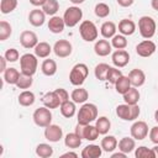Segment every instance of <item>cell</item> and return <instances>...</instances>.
Segmentation results:
<instances>
[{"label":"cell","mask_w":158,"mask_h":158,"mask_svg":"<svg viewBox=\"0 0 158 158\" xmlns=\"http://www.w3.org/2000/svg\"><path fill=\"white\" fill-rule=\"evenodd\" d=\"M78 123L89 125L98 118V107L95 104L84 102L78 111Z\"/></svg>","instance_id":"1"},{"label":"cell","mask_w":158,"mask_h":158,"mask_svg":"<svg viewBox=\"0 0 158 158\" xmlns=\"http://www.w3.org/2000/svg\"><path fill=\"white\" fill-rule=\"evenodd\" d=\"M141 114L139 106L136 105H128V104H121L117 105L116 107V115L118 116V118L123 120V121H135L138 118Z\"/></svg>","instance_id":"2"},{"label":"cell","mask_w":158,"mask_h":158,"mask_svg":"<svg viewBox=\"0 0 158 158\" xmlns=\"http://www.w3.org/2000/svg\"><path fill=\"white\" fill-rule=\"evenodd\" d=\"M156 30H157V25L153 17L141 16L138 19V31L143 38L151 40L156 35Z\"/></svg>","instance_id":"3"},{"label":"cell","mask_w":158,"mask_h":158,"mask_svg":"<svg viewBox=\"0 0 158 158\" xmlns=\"http://www.w3.org/2000/svg\"><path fill=\"white\" fill-rule=\"evenodd\" d=\"M88 74H89L88 65L84 63H78L72 68V70L69 73V81L74 86H80L88 78Z\"/></svg>","instance_id":"4"},{"label":"cell","mask_w":158,"mask_h":158,"mask_svg":"<svg viewBox=\"0 0 158 158\" xmlns=\"http://www.w3.org/2000/svg\"><path fill=\"white\" fill-rule=\"evenodd\" d=\"M38 67V60L37 56L32 53H25L20 57V69L21 73L27 74V75H33L37 72Z\"/></svg>","instance_id":"5"},{"label":"cell","mask_w":158,"mask_h":158,"mask_svg":"<svg viewBox=\"0 0 158 158\" xmlns=\"http://www.w3.org/2000/svg\"><path fill=\"white\" fill-rule=\"evenodd\" d=\"M79 33H80V37L85 42H94L95 40H98V36H99L98 27L90 20H84V21L80 22Z\"/></svg>","instance_id":"6"},{"label":"cell","mask_w":158,"mask_h":158,"mask_svg":"<svg viewBox=\"0 0 158 158\" xmlns=\"http://www.w3.org/2000/svg\"><path fill=\"white\" fill-rule=\"evenodd\" d=\"M81 19H83V10L77 5L69 6L63 14V20H64L67 27L77 26L81 21Z\"/></svg>","instance_id":"7"},{"label":"cell","mask_w":158,"mask_h":158,"mask_svg":"<svg viewBox=\"0 0 158 158\" xmlns=\"http://www.w3.org/2000/svg\"><path fill=\"white\" fill-rule=\"evenodd\" d=\"M33 122L38 126V127H47L48 125H51L52 122V112L51 109H48L47 106H41L38 109L35 110L33 115H32Z\"/></svg>","instance_id":"8"},{"label":"cell","mask_w":158,"mask_h":158,"mask_svg":"<svg viewBox=\"0 0 158 158\" xmlns=\"http://www.w3.org/2000/svg\"><path fill=\"white\" fill-rule=\"evenodd\" d=\"M53 52L59 58H67L73 52V46L68 40H58L53 46Z\"/></svg>","instance_id":"9"},{"label":"cell","mask_w":158,"mask_h":158,"mask_svg":"<svg viewBox=\"0 0 158 158\" xmlns=\"http://www.w3.org/2000/svg\"><path fill=\"white\" fill-rule=\"evenodd\" d=\"M131 137L137 141H142L148 136V125L144 121H135L131 126Z\"/></svg>","instance_id":"10"},{"label":"cell","mask_w":158,"mask_h":158,"mask_svg":"<svg viewBox=\"0 0 158 158\" xmlns=\"http://www.w3.org/2000/svg\"><path fill=\"white\" fill-rule=\"evenodd\" d=\"M157 49V46L153 41L151 40H144L142 42H139L137 46H136V53L139 56V57H143V58H148L151 57Z\"/></svg>","instance_id":"11"},{"label":"cell","mask_w":158,"mask_h":158,"mask_svg":"<svg viewBox=\"0 0 158 158\" xmlns=\"http://www.w3.org/2000/svg\"><path fill=\"white\" fill-rule=\"evenodd\" d=\"M20 43L23 48L30 49V48H35L38 43V37L33 31H22L20 35Z\"/></svg>","instance_id":"12"},{"label":"cell","mask_w":158,"mask_h":158,"mask_svg":"<svg viewBox=\"0 0 158 158\" xmlns=\"http://www.w3.org/2000/svg\"><path fill=\"white\" fill-rule=\"evenodd\" d=\"M44 137L49 142H53V143L59 142L63 138V130L60 126L51 123L47 127H44Z\"/></svg>","instance_id":"13"},{"label":"cell","mask_w":158,"mask_h":158,"mask_svg":"<svg viewBox=\"0 0 158 158\" xmlns=\"http://www.w3.org/2000/svg\"><path fill=\"white\" fill-rule=\"evenodd\" d=\"M111 60L115 67L123 68L130 63V53L125 49H116L111 56Z\"/></svg>","instance_id":"14"},{"label":"cell","mask_w":158,"mask_h":158,"mask_svg":"<svg viewBox=\"0 0 158 158\" xmlns=\"http://www.w3.org/2000/svg\"><path fill=\"white\" fill-rule=\"evenodd\" d=\"M111 51H112V46L106 38L98 40L94 44V52L99 57H106L111 53Z\"/></svg>","instance_id":"15"},{"label":"cell","mask_w":158,"mask_h":158,"mask_svg":"<svg viewBox=\"0 0 158 158\" xmlns=\"http://www.w3.org/2000/svg\"><path fill=\"white\" fill-rule=\"evenodd\" d=\"M128 79H130L132 86L139 88L146 83V74H144V72L142 69L136 68V69H132L128 73Z\"/></svg>","instance_id":"16"},{"label":"cell","mask_w":158,"mask_h":158,"mask_svg":"<svg viewBox=\"0 0 158 158\" xmlns=\"http://www.w3.org/2000/svg\"><path fill=\"white\" fill-rule=\"evenodd\" d=\"M44 21H46V14H44V11L42 9L41 10L40 9H33V10L30 11V14H28V22L32 26L40 27V26H42L44 23Z\"/></svg>","instance_id":"17"},{"label":"cell","mask_w":158,"mask_h":158,"mask_svg":"<svg viewBox=\"0 0 158 158\" xmlns=\"http://www.w3.org/2000/svg\"><path fill=\"white\" fill-rule=\"evenodd\" d=\"M64 27H65V22L63 20V17H60V16L54 15L48 20V30L52 33H62Z\"/></svg>","instance_id":"18"},{"label":"cell","mask_w":158,"mask_h":158,"mask_svg":"<svg viewBox=\"0 0 158 158\" xmlns=\"http://www.w3.org/2000/svg\"><path fill=\"white\" fill-rule=\"evenodd\" d=\"M136 31V23L131 19H122L118 22V32L123 36H131Z\"/></svg>","instance_id":"19"},{"label":"cell","mask_w":158,"mask_h":158,"mask_svg":"<svg viewBox=\"0 0 158 158\" xmlns=\"http://www.w3.org/2000/svg\"><path fill=\"white\" fill-rule=\"evenodd\" d=\"M42 102H43V105L47 106L48 109H57V107H59L60 104H62L54 90L46 93V94L43 95V98H42Z\"/></svg>","instance_id":"20"},{"label":"cell","mask_w":158,"mask_h":158,"mask_svg":"<svg viewBox=\"0 0 158 158\" xmlns=\"http://www.w3.org/2000/svg\"><path fill=\"white\" fill-rule=\"evenodd\" d=\"M102 154V148L99 144H88L85 148H83L80 156L83 158H99Z\"/></svg>","instance_id":"21"},{"label":"cell","mask_w":158,"mask_h":158,"mask_svg":"<svg viewBox=\"0 0 158 158\" xmlns=\"http://www.w3.org/2000/svg\"><path fill=\"white\" fill-rule=\"evenodd\" d=\"M117 146H118V151L128 154V153L135 151V148H136V139L133 137H122L118 141Z\"/></svg>","instance_id":"22"},{"label":"cell","mask_w":158,"mask_h":158,"mask_svg":"<svg viewBox=\"0 0 158 158\" xmlns=\"http://www.w3.org/2000/svg\"><path fill=\"white\" fill-rule=\"evenodd\" d=\"M116 31H117V26L115 25V22L112 21H105L101 27H100V33L104 38L109 40V38H112L115 35H116Z\"/></svg>","instance_id":"23"},{"label":"cell","mask_w":158,"mask_h":158,"mask_svg":"<svg viewBox=\"0 0 158 158\" xmlns=\"http://www.w3.org/2000/svg\"><path fill=\"white\" fill-rule=\"evenodd\" d=\"M70 99L75 102V104H84L86 102V100L89 99V93L86 89L78 86L77 89H74L70 94Z\"/></svg>","instance_id":"24"},{"label":"cell","mask_w":158,"mask_h":158,"mask_svg":"<svg viewBox=\"0 0 158 158\" xmlns=\"http://www.w3.org/2000/svg\"><path fill=\"white\" fill-rule=\"evenodd\" d=\"M59 110H60V114L65 117V118H70V117H73L74 115H75V112H77V106H75V102L72 100H67V101H64V102H62L60 104V106H59Z\"/></svg>","instance_id":"25"},{"label":"cell","mask_w":158,"mask_h":158,"mask_svg":"<svg viewBox=\"0 0 158 158\" xmlns=\"http://www.w3.org/2000/svg\"><path fill=\"white\" fill-rule=\"evenodd\" d=\"M117 144H118V142H117L116 137H115V136H111V135L105 136V137L101 139V142H100V146H101L102 151H104V152H107V153L114 152V151L116 149Z\"/></svg>","instance_id":"26"},{"label":"cell","mask_w":158,"mask_h":158,"mask_svg":"<svg viewBox=\"0 0 158 158\" xmlns=\"http://www.w3.org/2000/svg\"><path fill=\"white\" fill-rule=\"evenodd\" d=\"M122 96H123V100H125L126 104H128V105H136V104H138V101H139L141 94H139V91H138L137 88L131 86Z\"/></svg>","instance_id":"27"},{"label":"cell","mask_w":158,"mask_h":158,"mask_svg":"<svg viewBox=\"0 0 158 158\" xmlns=\"http://www.w3.org/2000/svg\"><path fill=\"white\" fill-rule=\"evenodd\" d=\"M57 63H56V60H53V59H51V58H47V59H44L43 62H42V64H41V70H42V73L44 74V75H47V77H52V75H54L56 73H57Z\"/></svg>","instance_id":"28"},{"label":"cell","mask_w":158,"mask_h":158,"mask_svg":"<svg viewBox=\"0 0 158 158\" xmlns=\"http://www.w3.org/2000/svg\"><path fill=\"white\" fill-rule=\"evenodd\" d=\"M33 49H35V54L37 56V58H48V56L53 51L51 44L47 42H38Z\"/></svg>","instance_id":"29"},{"label":"cell","mask_w":158,"mask_h":158,"mask_svg":"<svg viewBox=\"0 0 158 158\" xmlns=\"http://www.w3.org/2000/svg\"><path fill=\"white\" fill-rule=\"evenodd\" d=\"M35 100H36V96H35V94H33L32 91H30V90H23L22 93H20V95H19V98H17L19 104H20L21 106H25V107L33 105V104H35Z\"/></svg>","instance_id":"30"},{"label":"cell","mask_w":158,"mask_h":158,"mask_svg":"<svg viewBox=\"0 0 158 158\" xmlns=\"http://www.w3.org/2000/svg\"><path fill=\"white\" fill-rule=\"evenodd\" d=\"M81 138L75 133V132H72V133H68L65 135L64 137V144L65 147L70 148V149H77L81 146Z\"/></svg>","instance_id":"31"},{"label":"cell","mask_w":158,"mask_h":158,"mask_svg":"<svg viewBox=\"0 0 158 158\" xmlns=\"http://www.w3.org/2000/svg\"><path fill=\"white\" fill-rule=\"evenodd\" d=\"M20 72L16 68H7L4 73H2V78L5 80V83L10 84V85H16L19 78H20Z\"/></svg>","instance_id":"32"},{"label":"cell","mask_w":158,"mask_h":158,"mask_svg":"<svg viewBox=\"0 0 158 158\" xmlns=\"http://www.w3.org/2000/svg\"><path fill=\"white\" fill-rule=\"evenodd\" d=\"M95 126L100 135H106L111 128V122L106 116H100L95 120Z\"/></svg>","instance_id":"33"},{"label":"cell","mask_w":158,"mask_h":158,"mask_svg":"<svg viewBox=\"0 0 158 158\" xmlns=\"http://www.w3.org/2000/svg\"><path fill=\"white\" fill-rule=\"evenodd\" d=\"M99 131L96 128V126L94 125H84V128H83V139H86V141H95L98 137H99Z\"/></svg>","instance_id":"34"},{"label":"cell","mask_w":158,"mask_h":158,"mask_svg":"<svg viewBox=\"0 0 158 158\" xmlns=\"http://www.w3.org/2000/svg\"><path fill=\"white\" fill-rule=\"evenodd\" d=\"M131 86H132V85H131V81H130L128 77H126V75H122V77L115 83V89H116V91H117L118 94H121V95H123Z\"/></svg>","instance_id":"35"},{"label":"cell","mask_w":158,"mask_h":158,"mask_svg":"<svg viewBox=\"0 0 158 158\" xmlns=\"http://www.w3.org/2000/svg\"><path fill=\"white\" fill-rule=\"evenodd\" d=\"M36 154L41 158H49L53 156V148L48 143H40L36 147Z\"/></svg>","instance_id":"36"},{"label":"cell","mask_w":158,"mask_h":158,"mask_svg":"<svg viewBox=\"0 0 158 158\" xmlns=\"http://www.w3.org/2000/svg\"><path fill=\"white\" fill-rule=\"evenodd\" d=\"M42 10L44 11L46 15L54 16L57 14V11L59 10V2H58V0H47L44 2V5L42 6Z\"/></svg>","instance_id":"37"},{"label":"cell","mask_w":158,"mask_h":158,"mask_svg":"<svg viewBox=\"0 0 158 158\" xmlns=\"http://www.w3.org/2000/svg\"><path fill=\"white\" fill-rule=\"evenodd\" d=\"M109 69H110V65H109V64H106V63H99V64L95 67V69H94L95 78H96L98 80H101V81L106 80V75H107Z\"/></svg>","instance_id":"38"},{"label":"cell","mask_w":158,"mask_h":158,"mask_svg":"<svg viewBox=\"0 0 158 158\" xmlns=\"http://www.w3.org/2000/svg\"><path fill=\"white\" fill-rule=\"evenodd\" d=\"M94 12H95V15L98 17L105 19V17H107L110 15L111 10H110V6L107 4H105V2H98L95 5V7H94Z\"/></svg>","instance_id":"39"},{"label":"cell","mask_w":158,"mask_h":158,"mask_svg":"<svg viewBox=\"0 0 158 158\" xmlns=\"http://www.w3.org/2000/svg\"><path fill=\"white\" fill-rule=\"evenodd\" d=\"M32 84H33L32 75H27V74L21 73L19 80H17V83H16V86H17L19 89H23V90H26V89L31 88Z\"/></svg>","instance_id":"40"},{"label":"cell","mask_w":158,"mask_h":158,"mask_svg":"<svg viewBox=\"0 0 158 158\" xmlns=\"http://www.w3.org/2000/svg\"><path fill=\"white\" fill-rule=\"evenodd\" d=\"M127 38L126 36L123 35H115L111 40V46L115 48V49H125L127 47Z\"/></svg>","instance_id":"41"},{"label":"cell","mask_w":158,"mask_h":158,"mask_svg":"<svg viewBox=\"0 0 158 158\" xmlns=\"http://www.w3.org/2000/svg\"><path fill=\"white\" fill-rule=\"evenodd\" d=\"M135 157L136 158H156V154L153 149H149L146 146H139L138 148H135Z\"/></svg>","instance_id":"42"},{"label":"cell","mask_w":158,"mask_h":158,"mask_svg":"<svg viewBox=\"0 0 158 158\" xmlns=\"http://www.w3.org/2000/svg\"><path fill=\"white\" fill-rule=\"evenodd\" d=\"M16 7H17V0H1L0 2V11L4 15L12 12Z\"/></svg>","instance_id":"43"},{"label":"cell","mask_w":158,"mask_h":158,"mask_svg":"<svg viewBox=\"0 0 158 158\" xmlns=\"http://www.w3.org/2000/svg\"><path fill=\"white\" fill-rule=\"evenodd\" d=\"M11 33H12L11 25L5 20L0 21V41H6L11 36Z\"/></svg>","instance_id":"44"},{"label":"cell","mask_w":158,"mask_h":158,"mask_svg":"<svg viewBox=\"0 0 158 158\" xmlns=\"http://www.w3.org/2000/svg\"><path fill=\"white\" fill-rule=\"evenodd\" d=\"M122 75H123L122 72H121L117 67H110V69H109V72H107V75H106V80H107L109 83H111V84L115 85V83H116Z\"/></svg>","instance_id":"45"},{"label":"cell","mask_w":158,"mask_h":158,"mask_svg":"<svg viewBox=\"0 0 158 158\" xmlns=\"http://www.w3.org/2000/svg\"><path fill=\"white\" fill-rule=\"evenodd\" d=\"M4 57L6 58L7 62L14 63V62H16V60L20 58V53H19V51H17L16 48H9V49H6Z\"/></svg>","instance_id":"46"},{"label":"cell","mask_w":158,"mask_h":158,"mask_svg":"<svg viewBox=\"0 0 158 158\" xmlns=\"http://www.w3.org/2000/svg\"><path fill=\"white\" fill-rule=\"evenodd\" d=\"M54 91H56L57 96L59 98L60 102H64V101L69 100V94H68V91H67L65 89H63V88H57Z\"/></svg>","instance_id":"47"},{"label":"cell","mask_w":158,"mask_h":158,"mask_svg":"<svg viewBox=\"0 0 158 158\" xmlns=\"http://www.w3.org/2000/svg\"><path fill=\"white\" fill-rule=\"evenodd\" d=\"M148 136H149L151 142H153L154 144H158V126L152 127L148 132Z\"/></svg>","instance_id":"48"},{"label":"cell","mask_w":158,"mask_h":158,"mask_svg":"<svg viewBox=\"0 0 158 158\" xmlns=\"http://www.w3.org/2000/svg\"><path fill=\"white\" fill-rule=\"evenodd\" d=\"M117 1V4L120 5V6H122V7H130L133 2H135V0H116Z\"/></svg>","instance_id":"49"},{"label":"cell","mask_w":158,"mask_h":158,"mask_svg":"<svg viewBox=\"0 0 158 158\" xmlns=\"http://www.w3.org/2000/svg\"><path fill=\"white\" fill-rule=\"evenodd\" d=\"M6 62H7V60H6V58H5L4 56L0 57V72H1V73H4V72L7 69V68H6Z\"/></svg>","instance_id":"50"},{"label":"cell","mask_w":158,"mask_h":158,"mask_svg":"<svg viewBox=\"0 0 158 158\" xmlns=\"http://www.w3.org/2000/svg\"><path fill=\"white\" fill-rule=\"evenodd\" d=\"M46 1H47V0H30V4L33 5V6H36V7H38V6L42 7Z\"/></svg>","instance_id":"51"},{"label":"cell","mask_w":158,"mask_h":158,"mask_svg":"<svg viewBox=\"0 0 158 158\" xmlns=\"http://www.w3.org/2000/svg\"><path fill=\"white\" fill-rule=\"evenodd\" d=\"M126 153H123V152H116V153H112L111 154V158H126Z\"/></svg>","instance_id":"52"},{"label":"cell","mask_w":158,"mask_h":158,"mask_svg":"<svg viewBox=\"0 0 158 158\" xmlns=\"http://www.w3.org/2000/svg\"><path fill=\"white\" fill-rule=\"evenodd\" d=\"M62 157H74V158H77V157H78V154H77L75 152H70V151H69V152L63 153V154H62Z\"/></svg>","instance_id":"53"},{"label":"cell","mask_w":158,"mask_h":158,"mask_svg":"<svg viewBox=\"0 0 158 158\" xmlns=\"http://www.w3.org/2000/svg\"><path fill=\"white\" fill-rule=\"evenodd\" d=\"M151 6L153 10L158 11V0H151Z\"/></svg>","instance_id":"54"},{"label":"cell","mask_w":158,"mask_h":158,"mask_svg":"<svg viewBox=\"0 0 158 158\" xmlns=\"http://www.w3.org/2000/svg\"><path fill=\"white\" fill-rule=\"evenodd\" d=\"M73 5H80V4H83L85 0H69Z\"/></svg>","instance_id":"55"},{"label":"cell","mask_w":158,"mask_h":158,"mask_svg":"<svg viewBox=\"0 0 158 158\" xmlns=\"http://www.w3.org/2000/svg\"><path fill=\"white\" fill-rule=\"evenodd\" d=\"M152 149H153V152H154V154H156V158H158V144H156Z\"/></svg>","instance_id":"56"},{"label":"cell","mask_w":158,"mask_h":158,"mask_svg":"<svg viewBox=\"0 0 158 158\" xmlns=\"http://www.w3.org/2000/svg\"><path fill=\"white\" fill-rule=\"evenodd\" d=\"M154 120H156V122L158 123V109H157L156 112H154Z\"/></svg>","instance_id":"57"}]
</instances>
